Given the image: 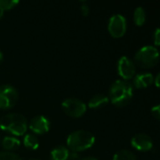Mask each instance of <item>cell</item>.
I'll return each instance as SVG.
<instances>
[{
  "instance_id": "6da1fadb",
  "label": "cell",
  "mask_w": 160,
  "mask_h": 160,
  "mask_svg": "<svg viewBox=\"0 0 160 160\" xmlns=\"http://www.w3.org/2000/svg\"><path fill=\"white\" fill-rule=\"evenodd\" d=\"M133 97V86L128 82L124 80L115 81L109 90V101H111L115 107L127 106Z\"/></svg>"
},
{
  "instance_id": "7a4b0ae2",
  "label": "cell",
  "mask_w": 160,
  "mask_h": 160,
  "mask_svg": "<svg viewBox=\"0 0 160 160\" xmlns=\"http://www.w3.org/2000/svg\"><path fill=\"white\" fill-rule=\"evenodd\" d=\"M27 121L20 113H8L0 120V128L14 137L22 136L27 130Z\"/></svg>"
},
{
  "instance_id": "3957f363",
  "label": "cell",
  "mask_w": 160,
  "mask_h": 160,
  "mask_svg": "<svg viewBox=\"0 0 160 160\" xmlns=\"http://www.w3.org/2000/svg\"><path fill=\"white\" fill-rule=\"evenodd\" d=\"M96 142L93 133L87 130H76L70 133L67 139L68 149L78 153L91 148Z\"/></svg>"
},
{
  "instance_id": "277c9868",
  "label": "cell",
  "mask_w": 160,
  "mask_h": 160,
  "mask_svg": "<svg viewBox=\"0 0 160 160\" xmlns=\"http://www.w3.org/2000/svg\"><path fill=\"white\" fill-rule=\"evenodd\" d=\"M159 60V52L155 46H144L141 48L134 56L135 66L141 68H154Z\"/></svg>"
},
{
  "instance_id": "5b68a950",
  "label": "cell",
  "mask_w": 160,
  "mask_h": 160,
  "mask_svg": "<svg viewBox=\"0 0 160 160\" xmlns=\"http://www.w3.org/2000/svg\"><path fill=\"white\" fill-rule=\"evenodd\" d=\"M62 108L65 113L72 118L82 117L86 112V109H87L83 101L74 98H69L65 99L62 102Z\"/></svg>"
},
{
  "instance_id": "8992f818",
  "label": "cell",
  "mask_w": 160,
  "mask_h": 160,
  "mask_svg": "<svg viewBox=\"0 0 160 160\" xmlns=\"http://www.w3.org/2000/svg\"><path fill=\"white\" fill-rule=\"evenodd\" d=\"M18 92L17 90L8 84L0 86V109L8 110L17 103L18 101Z\"/></svg>"
},
{
  "instance_id": "52a82bcc",
  "label": "cell",
  "mask_w": 160,
  "mask_h": 160,
  "mask_svg": "<svg viewBox=\"0 0 160 160\" xmlns=\"http://www.w3.org/2000/svg\"><path fill=\"white\" fill-rule=\"evenodd\" d=\"M128 24L126 18L121 14L112 15L108 22V31L114 38H122L127 32Z\"/></svg>"
},
{
  "instance_id": "ba28073f",
  "label": "cell",
  "mask_w": 160,
  "mask_h": 160,
  "mask_svg": "<svg viewBox=\"0 0 160 160\" xmlns=\"http://www.w3.org/2000/svg\"><path fill=\"white\" fill-rule=\"evenodd\" d=\"M117 72L124 81L133 79L136 75V66L128 56H122L117 62Z\"/></svg>"
},
{
  "instance_id": "9c48e42d",
  "label": "cell",
  "mask_w": 160,
  "mask_h": 160,
  "mask_svg": "<svg viewBox=\"0 0 160 160\" xmlns=\"http://www.w3.org/2000/svg\"><path fill=\"white\" fill-rule=\"evenodd\" d=\"M131 145L140 152H147L153 149L154 142L149 135L145 133H139L131 139Z\"/></svg>"
},
{
  "instance_id": "30bf717a",
  "label": "cell",
  "mask_w": 160,
  "mask_h": 160,
  "mask_svg": "<svg viewBox=\"0 0 160 160\" xmlns=\"http://www.w3.org/2000/svg\"><path fill=\"white\" fill-rule=\"evenodd\" d=\"M50 121L47 117L43 116V115H38L36 117H34L30 123H29V129L34 133V134H38V135H43L45 133H47L50 130Z\"/></svg>"
},
{
  "instance_id": "8fae6325",
  "label": "cell",
  "mask_w": 160,
  "mask_h": 160,
  "mask_svg": "<svg viewBox=\"0 0 160 160\" xmlns=\"http://www.w3.org/2000/svg\"><path fill=\"white\" fill-rule=\"evenodd\" d=\"M154 76L150 72H142L133 77V85L137 89H144L154 83Z\"/></svg>"
},
{
  "instance_id": "7c38bea8",
  "label": "cell",
  "mask_w": 160,
  "mask_h": 160,
  "mask_svg": "<svg viewBox=\"0 0 160 160\" xmlns=\"http://www.w3.org/2000/svg\"><path fill=\"white\" fill-rule=\"evenodd\" d=\"M110 101L107 96L102 95V94H98L90 98L88 102V107L90 109H99L101 107H104Z\"/></svg>"
},
{
  "instance_id": "4fadbf2b",
  "label": "cell",
  "mask_w": 160,
  "mask_h": 160,
  "mask_svg": "<svg viewBox=\"0 0 160 160\" xmlns=\"http://www.w3.org/2000/svg\"><path fill=\"white\" fill-rule=\"evenodd\" d=\"M1 145L6 151L11 152V151H14V150H16V149H18L20 147L21 142L14 136H6L2 140Z\"/></svg>"
},
{
  "instance_id": "5bb4252c",
  "label": "cell",
  "mask_w": 160,
  "mask_h": 160,
  "mask_svg": "<svg viewBox=\"0 0 160 160\" xmlns=\"http://www.w3.org/2000/svg\"><path fill=\"white\" fill-rule=\"evenodd\" d=\"M69 150L65 146H57L51 152V160H67L69 155Z\"/></svg>"
},
{
  "instance_id": "9a60e30c",
  "label": "cell",
  "mask_w": 160,
  "mask_h": 160,
  "mask_svg": "<svg viewBox=\"0 0 160 160\" xmlns=\"http://www.w3.org/2000/svg\"><path fill=\"white\" fill-rule=\"evenodd\" d=\"M133 21L137 26H142L146 22V11L142 7L135 8L133 13Z\"/></svg>"
},
{
  "instance_id": "2e32d148",
  "label": "cell",
  "mask_w": 160,
  "mask_h": 160,
  "mask_svg": "<svg viewBox=\"0 0 160 160\" xmlns=\"http://www.w3.org/2000/svg\"><path fill=\"white\" fill-rule=\"evenodd\" d=\"M23 145L29 150H37L39 146V142L36 135L26 134L23 138Z\"/></svg>"
},
{
  "instance_id": "e0dca14e",
  "label": "cell",
  "mask_w": 160,
  "mask_h": 160,
  "mask_svg": "<svg viewBox=\"0 0 160 160\" xmlns=\"http://www.w3.org/2000/svg\"><path fill=\"white\" fill-rule=\"evenodd\" d=\"M112 160H137L136 156L128 150H120L114 156Z\"/></svg>"
},
{
  "instance_id": "ac0fdd59",
  "label": "cell",
  "mask_w": 160,
  "mask_h": 160,
  "mask_svg": "<svg viewBox=\"0 0 160 160\" xmlns=\"http://www.w3.org/2000/svg\"><path fill=\"white\" fill-rule=\"evenodd\" d=\"M19 4L17 0H0V18L4 15V12L12 9Z\"/></svg>"
},
{
  "instance_id": "d6986e66",
  "label": "cell",
  "mask_w": 160,
  "mask_h": 160,
  "mask_svg": "<svg viewBox=\"0 0 160 160\" xmlns=\"http://www.w3.org/2000/svg\"><path fill=\"white\" fill-rule=\"evenodd\" d=\"M0 160H22L19 156L12 152H8V151H3L0 152Z\"/></svg>"
},
{
  "instance_id": "ffe728a7",
  "label": "cell",
  "mask_w": 160,
  "mask_h": 160,
  "mask_svg": "<svg viewBox=\"0 0 160 160\" xmlns=\"http://www.w3.org/2000/svg\"><path fill=\"white\" fill-rule=\"evenodd\" d=\"M153 39H154V44L156 45L155 47H158L159 46L160 44V30L159 28H157L153 34Z\"/></svg>"
},
{
  "instance_id": "44dd1931",
  "label": "cell",
  "mask_w": 160,
  "mask_h": 160,
  "mask_svg": "<svg viewBox=\"0 0 160 160\" xmlns=\"http://www.w3.org/2000/svg\"><path fill=\"white\" fill-rule=\"evenodd\" d=\"M151 112L154 118H156L157 120H159L160 118V106L159 105H156L151 109Z\"/></svg>"
},
{
  "instance_id": "7402d4cb",
  "label": "cell",
  "mask_w": 160,
  "mask_h": 160,
  "mask_svg": "<svg viewBox=\"0 0 160 160\" xmlns=\"http://www.w3.org/2000/svg\"><path fill=\"white\" fill-rule=\"evenodd\" d=\"M81 11H82V13L83 16H87V15L89 14V12H90V8H89V6H88L86 3H83V4L81 6Z\"/></svg>"
},
{
  "instance_id": "603a6c76",
  "label": "cell",
  "mask_w": 160,
  "mask_h": 160,
  "mask_svg": "<svg viewBox=\"0 0 160 160\" xmlns=\"http://www.w3.org/2000/svg\"><path fill=\"white\" fill-rule=\"evenodd\" d=\"M81 158L79 156L78 153H75V152H72V153H69L68 155V158L67 160H80Z\"/></svg>"
},
{
  "instance_id": "cb8c5ba5",
  "label": "cell",
  "mask_w": 160,
  "mask_h": 160,
  "mask_svg": "<svg viewBox=\"0 0 160 160\" xmlns=\"http://www.w3.org/2000/svg\"><path fill=\"white\" fill-rule=\"evenodd\" d=\"M159 78H160V74H158L156 78H154V82L156 84L157 87H159Z\"/></svg>"
},
{
  "instance_id": "d4e9b609",
  "label": "cell",
  "mask_w": 160,
  "mask_h": 160,
  "mask_svg": "<svg viewBox=\"0 0 160 160\" xmlns=\"http://www.w3.org/2000/svg\"><path fill=\"white\" fill-rule=\"evenodd\" d=\"M80 160H98L95 158H92V157H88V158H81Z\"/></svg>"
},
{
  "instance_id": "484cf974",
  "label": "cell",
  "mask_w": 160,
  "mask_h": 160,
  "mask_svg": "<svg viewBox=\"0 0 160 160\" xmlns=\"http://www.w3.org/2000/svg\"><path fill=\"white\" fill-rule=\"evenodd\" d=\"M3 57H4V56H3V53H2V52L0 51V63H1L2 60H3Z\"/></svg>"
}]
</instances>
